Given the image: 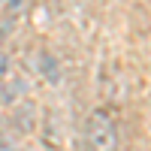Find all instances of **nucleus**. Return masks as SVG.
Segmentation results:
<instances>
[{
  "label": "nucleus",
  "mask_w": 151,
  "mask_h": 151,
  "mask_svg": "<svg viewBox=\"0 0 151 151\" xmlns=\"http://www.w3.org/2000/svg\"><path fill=\"white\" fill-rule=\"evenodd\" d=\"M88 142H91V151H115V124L109 121V115L103 112H97L88 124Z\"/></svg>",
  "instance_id": "f257e3e1"
}]
</instances>
